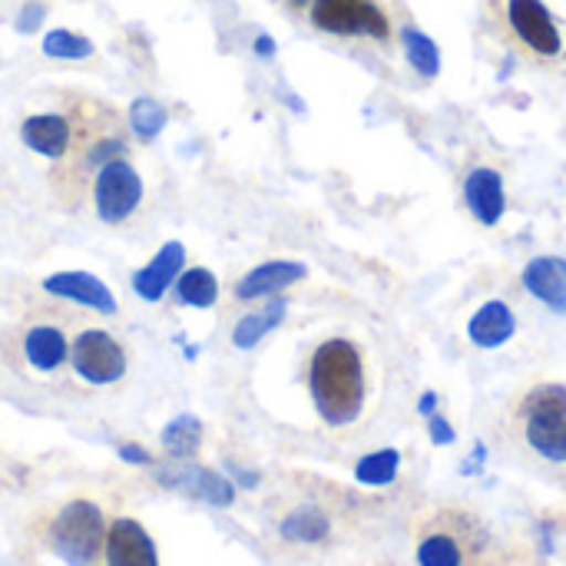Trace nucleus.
<instances>
[{
  "label": "nucleus",
  "mask_w": 566,
  "mask_h": 566,
  "mask_svg": "<svg viewBox=\"0 0 566 566\" xmlns=\"http://www.w3.org/2000/svg\"><path fill=\"white\" fill-rule=\"evenodd\" d=\"M312 401L325 424L345 428L358 421L368 398V375L361 348L348 338H328L315 348L308 365Z\"/></svg>",
  "instance_id": "nucleus-1"
},
{
  "label": "nucleus",
  "mask_w": 566,
  "mask_h": 566,
  "mask_svg": "<svg viewBox=\"0 0 566 566\" xmlns=\"http://www.w3.org/2000/svg\"><path fill=\"white\" fill-rule=\"evenodd\" d=\"M103 514L90 501H73L60 511L50 547L66 566H90L103 551Z\"/></svg>",
  "instance_id": "nucleus-2"
},
{
  "label": "nucleus",
  "mask_w": 566,
  "mask_h": 566,
  "mask_svg": "<svg viewBox=\"0 0 566 566\" xmlns=\"http://www.w3.org/2000/svg\"><path fill=\"white\" fill-rule=\"evenodd\" d=\"M93 199H96V216L106 226H119L129 219L143 199V179L139 172L119 156L106 166H99L96 182H93Z\"/></svg>",
  "instance_id": "nucleus-3"
},
{
  "label": "nucleus",
  "mask_w": 566,
  "mask_h": 566,
  "mask_svg": "<svg viewBox=\"0 0 566 566\" xmlns=\"http://www.w3.org/2000/svg\"><path fill=\"white\" fill-rule=\"evenodd\" d=\"M312 23L338 36H388V17L371 0H312Z\"/></svg>",
  "instance_id": "nucleus-4"
},
{
  "label": "nucleus",
  "mask_w": 566,
  "mask_h": 566,
  "mask_svg": "<svg viewBox=\"0 0 566 566\" xmlns=\"http://www.w3.org/2000/svg\"><path fill=\"white\" fill-rule=\"evenodd\" d=\"M73 368L90 385H113L126 375V352L106 332H83L73 342Z\"/></svg>",
  "instance_id": "nucleus-5"
},
{
  "label": "nucleus",
  "mask_w": 566,
  "mask_h": 566,
  "mask_svg": "<svg viewBox=\"0 0 566 566\" xmlns=\"http://www.w3.org/2000/svg\"><path fill=\"white\" fill-rule=\"evenodd\" d=\"M156 481L163 488H169V491L189 494V497L206 501L212 507H229L232 497H235L232 484L222 474H216L209 468H199V464H166V468L156 471Z\"/></svg>",
  "instance_id": "nucleus-6"
},
{
  "label": "nucleus",
  "mask_w": 566,
  "mask_h": 566,
  "mask_svg": "<svg viewBox=\"0 0 566 566\" xmlns=\"http://www.w3.org/2000/svg\"><path fill=\"white\" fill-rule=\"evenodd\" d=\"M507 17L514 33L541 56L560 53V33L551 17V10L541 0H507Z\"/></svg>",
  "instance_id": "nucleus-7"
},
{
  "label": "nucleus",
  "mask_w": 566,
  "mask_h": 566,
  "mask_svg": "<svg viewBox=\"0 0 566 566\" xmlns=\"http://www.w3.org/2000/svg\"><path fill=\"white\" fill-rule=\"evenodd\" d=\"M106 564L109 566H159L153 537L136 521H116L106 534Z\"/></svg>",
  "instance_id": "nucleus-8"
},
{
  "label": "nucleus",
  "mask_w": 566,
  "mask_h": 566,
  "mask_svg": "<svg viewBox=\"0 0 566 566\" xmlns=\"http://www.w3.org/2000/svg\"><path fill=\"white\" fill-rule=\"evenodd\" d=\"M20 139L46 159H63L73 146V123L60 113H36L23 119Z\"/></svg>",
  "instance_id": "nucleus-9"
},
{
  "label": "nucleus",
  "mask_w": 566,
  "mask_h": 566,
  "mask_svg": "<svg viewBox=\"0 0 566 566\" xmlns=\"http://www.w3.org/2000/svg\"><path fill=\"white\" fill-rule=\"evenodd\" d=\"M43 292H50L56 298H66V302H76V305H86V308H96V312H106V315L116 312L113 292L96 275H90V272H60V275H50L43 282Z\"/></svg>",
  "instance_id": "nucleus-10"
},
{
  "label": "nucleus",
  "mask_w": 566,
  "mask_h": 566,
  "mask_svg": "<svg viewBox=\"0 0 566 566\" xmlns=\"http://www.w3.org/2000/svg\"><path fill=\"white\" fill-rule=\"evenodd\" d=\"M524 289L537 302H544L551 312L566 315V259L541 255V259L527 262V269H524Z\"/></svg>",
  "instance_id": "nucleus-11"
},
{
  "label": "nucleus",
  "mask_w": 566,
  "mask_h": 566,
  "mask_svg": "<svg viewBox=\"0 0 566 566\" xmlns=\"http://www.w3.org/2000/svg\"><path fill=\"white\" fill-rule=\"evenodd\" d=\"M464 199H468V209L474 212L478 222L497 226L504 219L507 196H504V182H501V176L494 169H488V166L474 169L464 179Z\"/></svg>",
  "instance_id": "nucleus-12"
},
{
  "label": "nucleus",
  "mask_w": 566,
  "mask_h": 566,
  "mask_svg": "<svg viewBox=\"0 0 566 566\" xmlns=\"http://www.w3.org/2000/svg\"><path fill=\"white\" fill-rule=\"evenodd\" d=\"M182 265H186V249H182V242H166V245L159 249V255H156L146 269L136 272V279H133L136 295L146 298V302H159V298L166 295V289L179 279Z\"/></svg>",
  "instance_id": "nucleus-13"
},
{
  "label": "nucleus",
  "mask_w": 566,
  "mask_h": 566,
  "mask_svg": "<svg viewBox=\"0 0 566 566\" xmlns=\"http://www.w3.org/2000/svg\"><path fill=\"white\" fill-rule=\"evenodd\" d=\"M305 279V265L302 262H265L259 269H252L239 285H235V298L239 302H252V298H265L275 295L295 282Z\"/></svg>",
  "instance_id": "nucleus-14"
},
{
  "label": "nucleus",
  "mask_w": 566,
  "mask_h": 566,
  "mask_svg": "<svg viewBox=\"0 0 566 566\" xmlns=\"http://www.w3.org/2000/svg\"><path fill=\"white\" fill-rule=\"evenodd\" d=\"M517 332V318L504 302H488L478 308V315L468 322V338L478 348H501L514 338Z\"/></svg>",
  "instance_id": "nucleus-15"
},
{
  "label": "nucleus",
  "mask_w": 566,
  "mask_h": 566,
  "mask_svg": "<svg viewBox=\"0 0 566 566\" xmlns=\"http://www.w3.org/2000/svg\"><path fill=\"white\" fill-rule=\"evenodd\" d=\"M527 441L531 448L547 458V461H566V415L557 411H541V415H527Z\"/></svg>",
  "instance_id": "nucleus-16"
},
{
  "label": "nucleus",
  "mask_w": 566,
  "mask_h": 566,
  "mask_svg": "<svg viewBox=\"0 0 566 566\" xmlns=\"http://www.w3.org/2000/svg\"><path fill=\"white\" fill-rule=\"evenodd\" d=\"M23 352H27V361L36 368V371H56L66 355H70V345L63 338L60 328L53 325H36L27 332V342H23Z\"/></svg>",
  "instance_id": "nucleus-17"
},
{
  "label": "nucleus",
  "mask_w": 566,
  "mask_h": 566,
  "mask_svg": "<svg viewBox=\"0 0 566 566\" xmlns=\"http://www.w3.org/2000/svg\"><path fill=\"white\" fill-rule=\"evenodd\" d=\"M282 318H285V302H282V298H279V302H269L262 312L245 315V318L232 328V345L242 348V352L255 348L275 325H282Z\"/></svg>",
  "instance_id": "nucleus-18"
},
{
  "label": "nucleus",
  "mask_w": 566,
  "mask_h": 566,
  "mask_svg": "<svg viewBox=\"0 0 566 566\" xmlns=\"http://www.w3.org/2000/svg\"><path fill=\"white\" fill-rule=\"evenodd\" d=\"M421 566H464V544L451 531H431L418 544Z\"/></svg>",
  "instance_id": "nucleus-19"
},
{
  "label": "nucleus",
  "mask_w": 566,
  "mask_h": 566,
  "mask_svg": "<svg viewBox=\"0 0 566 566\" xmlns=\"http://www.w3.org/2000/svg\"><path fill=\"white\" fill-rule=\"evenodd\" d=\"M176 295L182 305L192 308H212L219 298V282L209 269H189L176 279Z\"/></svg>",
  "instance_id": "nucleus-20"
},
{
  "label": "nucleus",
  "mask_w": 566,
  "mask_h": 566,
  "mask_svg": "<svg viewBox=\"0 0 566 566\" xmlns=\"http://www.w3.org/2000/svg\"><path fill=\"white\" fill-rule=\"evenodd\" d=\"M199 444H202V424H199V418H192V415L172 418V421L166 424V431H163V448H166L176 461L192 458V454L199 451Z\"/></svg>",
  "instance_id": "nucleus-21"
},
{
  "label": "nucleus",
  "mask_w": 566,
  "mask_h": 566,
  "mask_svg": "<svg viewBox=\"0 0 566 566\" xmlns=\"http://www.w3.org/2000/svg\"><path fill=\"white\" fill-rule=\"evenodd\" d=\"M282 537L295 544H318L328 537V517L318 507H298L282 521Z\"/></svg>",
  "instance_id": "nucleus-22"
},
{
  "label": "nucleus",
  "mask_w": 566,
  "mask_h": 566,
  "mask_svg": "<svg viewBox=\"0 0 566 566\" xmlns=\"http://www.w3.org/2000/svg\"><path fill=\"white\" fill-rule=\"evenodd\" d=\"M398 468H401V454L395 448H385V451H375L368 458L358 461L355 468V478L368 488H385L398 478Z\"/></svg>",
  "instance_id": "nucleus-23"
},
{
  "label": "nucleus",
  "mask_w": 566,
  "mask_h": 566,
  "mask_svg": "<svg viewBox=\"0 0 566 566\" xmlns=\"http://www.w3.org/2000/svg\"><path fill=\"white\" fill-rule=\"evenodd\" d=\"M166 106L156 103L153 96H136L133 106H129V129L139 136V139H156L166 126Z\"/></svg>",
  "instance_id": "nucleus-24"
},
{
  "label": "nucleus",
  "mask_w": 566,
  "mask_h": 566,
  "mask_svg": "<svg viewBox=\"0 0 566 566\" xmlns=\"http://www.w3.org/2000/svg\"><path fill=\"white\" fill-rule=\"evenodd\" d=\"M93 40L83 36V33H73V30H50L43 36V53L53 56V60H86L93 56Z\"/></svg>",
  "instance_id": "nucleus-25"
},
{
  "label": "nucleus",
  "mask_w": 566,
  "mask_h": 566,
  "mask_svg": "<svg viewBox=\"0 0 566 566\" xmlns=\"http://www.w3.org/2000/svg\"><path fill=\"white\" fill-rule=\"evenodd\" d=\"M405 53H408L411 66L421 76H438V70H441V50H438V43L428 33H421L415 27L405 30Z\"/></svg>",
  "instance_id": "nucleus-26"
},
{
  "label": "nucleus",
  "mask_w": 566,
  "mask_h": 566,
  "mask_svg": "<svg viewBox=\"0 0 566 566\" xmlns=\"http://www.w3.org/2000/svg\"><path fill=\"white\" fill-rule=\"evenodd\" d=\"M541 411H557L566 415V388L564 385H541L524 398V415H541Z\"/></svg>",
  "instance_id": "nucleus-27"
},
{
  "label": "nucleus",
  "mask_w": 566,
  "mask_h": 566,
  "mask_svg": "<svg viewBox=\"0 0 566 566\" xmlns=\"http://www.w3.org/2000/svg\"><path fill=\"white\" fill-rule=\"evenodd\" d=\"M123 153H126V143H123L119 136H106V139H96V143L86 149L83 163H86V166H106V163L119 159Z\"/></svg>",
  "instance_id": "nucleus-28"
},
{
  "label": "nucleus",
  "mask_w": 566,
  "mask_h": 566,
  "mask_svg": "<svg viewBox=\"0 0 566 566\" xmlns=\"http://www.w3.org/2000/svg\"><path fill=\"white\" fill-rule=\"evenodd\" d=\"M43 17H46V7H43L40 0H30V3H23V7H20V13H17V20H13V27H17V33H36V30H40V23H43Z\"/></svg>",
  "instance_id": "nucleus-29"
},
{
  "label": "nucleus",
  "mask_w": 566,
  "mask_h": 566,
  "mask_svg": "<svg viewBox=\"0 0 566 566\" xmlns=\"http://www.w3.org/2000/svg\"><path fill=\"white\" fill-rule=\"evenodd\" d=\"M431 441L434 444H451L454 441V431H451V424L444 421V418H431Z\"/></svg>",
  "instance_id": "nucleus-30"
},
{
  "label": "nucleus",
  "mask_w": 566,
  "mask_h": 566,
  "mask_svg": "<svg viewBox=\"0 0 566 566\" xmlns=\"http://www.w3.org/2000/svg\"><path fill=\"white\" fill-rule=\"evenodd\" d=\"M119 458L129 461V464H149V454H146L139 444H123V448H119Z\"/></svg>",
  "instance_id": "nucleus-31"
},
{
  "label": "nucleus",
  "mask_w": 566,
  "mask_h": 566,
  "mask_svg": "<svg viewBox=\"0 0 566 566\" xmlns=\"http://www.w3.org/2000/svg\"><path fill=\"white\" fill-rule=\"evenodd\" d=\"M252 50H255L259 56L269 60V56H275V40H272L269 33H262V36H255V46H252Z\"/></svg>",
  "instance_id": "nucleus-32"
},
{
  "label": "nucleus",
  "mask_w": 566,
  "mask_h": 566,
  "mask_svg": "<svg viewBox=\"0 0 566 566\" xmlns=\"http://www.w3.org/2000/svg\"><path fill=\"white\" fill-rule=\"evenodd\" d=\"M434 405H438V398H434V395H424V398H421V415H431Z\"/></svg>",
  "instance_id": "nucleus-33"
}]
</instances>
